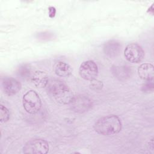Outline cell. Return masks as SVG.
I'll list each match as a JSON object with an SVG mask.
<instances>
[{
	"instance_id": "obj_1",
	"label": "cell",
	"mask_w": 154,
	"mask_h": 154,
	"mask_svg": "<svg viewBox=\"0 0 154 154\" xmlns=\"http://www.w3.org/2000/svg\"><path fill=\"white\" fill-rule=\"evenodd\" d=\"M48 90L50 96L57 103L69 104L74 95L70 88L63 81L54 79L48 82Z\"/></svg>"
},
{
	"instance_id": "obj_2",
	"label": "cell",
	"mask_w": 154,
	"mask_h": 154,
	"mask_svg": "<svg viewBox=\"0 0 154 154\" xmlns=\"http://www.w3.org/2000/svg\"><path fill=\"white\" fill-rule=\"evenodd\" d=\"M94 128L95 131L102 135H112L118 134L122 129V122L116 115L102 117L96 122Z\"/></svg>"
},
{
	"instance_id": "obj_3",
	"label": "cell",
	"mask_w": 154,
	"mask_h": 154,
	"mask_svg": "<svg viewBox=\"0 0 154 154\" xmlns=\"http://www.w3.org/2000/svg\"><path fill=\"white\" fill-rule=\"evenodd\" d=\"M22 103L25 110L31 114L37 113L42 106L40 96L34 90H29L23 96Z\"/></svg>"
},
{
	"instance_id": "obj_4",
	"label": "cell",
	"mask_w": 154,
	"mask_h": 154,
	"mask_svg": "<svg viewBox=\"0 0 154 154\" xmlns=\"http://www.w3.org/2000/svg\"><path fill=\"white\" fill-rule=\"evenodd\" d=\"M49 149L48 143L45 140L34 138L27 141L23 147L24 153L45 154Z\"/></svg>"
},
{
	"instance_id": "obj_5",
	"label": "cell",
	"mask_w": 154,
	"mask_h": 154,
	"mask_svg": "<svg viewBox=\"0 0 154 154\" xmlns=\"http://www.w3.org/2000/svg\"><path fill=\"white\" fill-rule=\"evenodd\" d=\"M69 105L73 112L83 113L88 111L91 108L92 102L88 97L79 94L74 96Z\"/></svg>"
},
{
	"instance_id": "obj_6",
	"label": "cell",
	"mask_w": 154,
	"mask_h": 154,
	"mask_svg": "<svg viewBox=\"0 0 154 154\" xmlns=\"http://www.w3.org/2000/svg\"><path fill=\"white\" fill-rule=\"evenodd\" d=\"M125 58L130 63H138L143 59L144 52L137 43H132L126 46L124 51Z\"/></svg>"
},
{
	"instance_id": "obj_7",
	"label": "cell",
	"mask_w": 154,
	"mask_h": 154,
	"mask_svg": "<svg viewBox=\"0 0 154 154\" xmlns=\"http://www.w3.org/2000/svg\"><path fill=\"white\" fill-rule=\"evenodd\" d=\"M79 75L82 78L87 81L96 79L98 75V67L96 63L92 60L84 61L79 67Z\"/></svg>"
},
{
	"instance_id": "obj_8",
	"label": "cell",
	"mask_w": 154,
	"mask_h": 154,
	"mask_svg": "<svg viewBox=\"0 0 154 154\" xmlns=\"http://www.w3.org/2000/svg\"><path fill=\"white\" fill-rule=\"evenodd\" d=\"M2 88L7 96H13L21 89V84L17 79L11 77H5L2 81Z\"/></svg>"
},
{
	"instance_id": "obj_9",
	"label": "cell",
	"mask_w": 154,
	"mask_h": 154,
	"mask_svg": "<svg viewBox=\"0 0 154 154\" xmlns=\"http://www.w3.org/2000/svg\"><path fill=\"white\" fill-rule=\"evenodd\" d=\"M122 45L120 42L116 40H110L106 42L103 48L105 54L109 58L117 57L120 52Z\"/></svg>"
},
{
	"instance_id": "obj_10",
	"label": "cell",
	"mask_w": 154,
	"mask_h": 154,
	"mask_svg": "<svg viewBox=\"0 0 154 154\" xmlns=\"http://www.w3.org/2000/svg\"><path fill=\"white\" fill-rule=\"evenodd\" d=\"M112 75L119 80L124 81L129 79L132 74L131 69L127 66H114L111 68Z\"/></svg>"
},
{
	"instance_id": "obj_11",
	"label": "cell",
	"mask_w": 154,
	"mask_h": 154,
	"mask_svg": "<svg viewBox=\"0 0 154 154\" xmlns=\"http://www.w3.org/2000/svg\"><path fill=\"white\" fill-rule=\"evenodd\" d=\"M140 78L146 81H153L154 77L153 66L150 63H143L138 68Z\"/></svg>"
},
{
	"instance_id": "obj_12",
	"label": "cell",
	"mask_w": 154,
	"mask_h": 154,
	"mask_svg": "<svg viewBox=\"0 0 154 154\" xmlns=\"http://www.w3.org/2000/svg\"><path fill=\"white\" fill-rule=\"evenodd\" d=\"M31 81L32 84L38 88H43L48 85L49 79L48 75L43 71L37 70L31 76Z\"/></svg>"
},
{
	"instance_id": "obj_13",
	"label": "cell",
	"mask_w": 154,
	"mask_h": 154,
	"mask_svg": "<svg viewBox=\"0 0 154 154\" xmlns=\"http://www.w3.org/2000/svg\"><path fill=\"white\" fill-rule=\"evenodd\" d=\"M55 73L61 77H67L72 73V67L67 63L63 61L58 62L55 66Z\"/></svg>"
},
{
	"instance_id": "obj_14",
	"label": "cell",
	"mask_w": 154,
	"mask_h": 154,
	"mask_svg": "<svg viewBox=\"0 0 154 154\" xmlns=\"http://www.w3.org/2000/svg\"><path fill=\"white\" fill-rule=\"evenodd\" d=\"M17 75L22 79H27L31 78V69L30 67L26 64L21 66L17 70Z\"/></svg>"
},
{
	"instance_id": "obj_15",
	"label": "cell",
	"mask_w": 154,
	"mask_h": 154,
	"mask_svg": "<svg viewBox=\"0 0 154 154\" xmlns=\"http://www.w3.org/2000/svg\"><path fill=\"white\" fill-rule=\"evenodd\" d=\"M10 118V112L8 109L1 105L0 106V120L1 122H6Z\"/></svg>"
},
{
	"instance_id": "obj_16",
	"label": "cell",
	"mask_w": 154,
	"mask_h": 154,
	"mask_svg": "<svg viewBox=\"0 0 154 154\" xmlns=\"http://www.w3.org/2000/svg\"><path fill=\"white\" fill-rule=\"evenodd\" d=\"M90 87L92 90H100L103 87V83L102 81L94 79L91 81V83L90 84Z\"/></svg>"
},
{
	"instance_id": "obj_17",
	"label": "cell",
	"mask_w": 154,
	"mask_h": 154,
	"mask_svg": "<svg viewBox=\"0 0 154 154\" xmlns=\"http://www.w3.org/2000/svg\"><path fill=\"white\" fill-rule=\"evenodd\" d=\"M147 82L142 87V90L145 92H150L153 90V81H146Z\"/></svg>"
},
{
	"instance_id": "obj_18",
	"label": "cell",
	"mask_w": 154,
	"mask_h": 154,
	"mask_svg": "<svg viewBox=\"0 0 154 154\" xmlns=\"http://www.w3.org/2000/svg\"><path fill=\"white\" fill-rule=\"evenodd\" d=\"M56 10L54 7H49V16L50 17H54L55 15Z\"/></svg>"
}]
</instances>
